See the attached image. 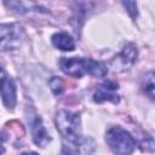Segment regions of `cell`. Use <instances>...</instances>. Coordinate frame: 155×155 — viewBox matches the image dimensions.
<instances>
[{
	"instance_id": "obj_1",
	"label": "cell",
	"mask_w": 155,
	"mask_h": 155,
	"mask_svg": "<svg viewBox=\"0 0 155 155\" xmlns=\"http://www.w3.org/2000/svg\"><path fill=\"white\" fill-rule=\"evenodd\" d=\"M61 70L71 78L81 79L85 75H91L96 78H103L108 73V68L92 58L82 57H62L59 59Z\"/></svg>"
},
{
	"instance_id": "obj_2",
	"label": "cell",
	"mask_w": 155,
	"mask_h": 155,
	"mask_svg": "<svg viewBox=\"0 0 155 155\" xmlns=\"http://www.w3.org/2000/svg\"><path fill=\"white\" fill-rule=\"evenodd\" d=\"M56 127L63 139L76 147L84 136L81 134V120L80 115L70 110L62 109L56 114Z\"/></svg>"
},
{
	"instance_id": "obj_3",
	"label": "cell",
	"mask_w": 155,
	"mask_h": 155,
	"mask_svg": "<svg viewBox=\"0 0 155 155\" xmlns=\"http://www.w3.org/2000/svg\"><path fill=\"white\" fill-rule=\"evenodd\" d=\"M105 142L109 149L115 154H131L136 148L133 136L120 126H113L107 131Z\"/></svg>"
},
{
	"instance_id": "obj_4",
	"label": "cell",
	"mask_w": 155,
	"mask_h": 155,
	"mask_svg": "<svg viewBox=\"0 0 155 155\" xmlns=\"http://www.w3.org/2000/svg\"><path fill=\"white\" fill-rule=\"evenodd\" d=\"M25 31L19 23H2L0 27L1 51H13L22 46Z\"/></svg>"
},
{
	"instance_id": "obj_5",
	"label": "cell",
	"mask_w": 155,
	"mask_h": 155,
	"mask_svg": "<svg viewBox=\"0 0 155 155\" xmlns=\"http://www.w3.org/2000/svg\"><path fill=\"white\" fill-rule=\"evenodd\" d=\"M138 57V50L134 44H127L110 61V68L116 73H122L133 67Z\"/></svg>"
},
{
	"instance_id": "obj_6",
	"label": "cell",
	"mask_w": 155,
	"mask_h": 155,
	"mask_svg": "<svg viewBox=\"0 0 155 155\" xmlns=\"http://www.w3.org/2000/svg\"><path fill=\"white\" fill-rule=\"evenodd\" d=\"M119 85L115 81L107 80L97 86V88L93 92V101L96 103H104V102H111V103H119L120 97L117 94Z\"/></svg>"
},
{
	"instance_id": "obj_7",
	"label": "cell",
	"mask_w": 155,
	"mask_h": 155,
	"mask_svg": "<svg viewBox=\"0 0 155 155\" xmlns=\"http://www.w3.org/2000/svg\"><path fill=\"white\" fill-rule=\"evenodd\" d=\"M28 121H29V126H30L33 142L38 147H41V148L46 147L51 142V137H50L46 127L44 126L41 117L34 113L30 117H28Z\"/></svg>"
},
{
	"instance_id": "obj_8",
	"label": "cell",
	"mask_w": 155,
	"mask_h": 155,
	"mask_svg": "<svg viewBox=\"0 0 155 155\" xmlns=\"http://www.w3.org/2000/svg\"><path fill=\"white\" fill-rule=\"evenodd\" d=\"M1 98L7 109H13L17 103V88L12 78H10L5 69H1Z\"/></svg>"
},
{
	"instance_id": "obj_9",
	"label": "cell",
	"mask_w": 155,
	"mask_h": 155,
	"mask_svg": "<svg viewBox=\"0 0 155 155\" xmlns=\"http://www.w3.org/2000/svg\"><path fill=\"white\" fill-rule=\"evenodd\" d=\"M52 45L61 51H73L75 48V41L73 36L65 31H58L51 38Z\"/></svg>"
},
{
	"instance_id": "obj_10",
	"label": "cell",
	"mask_w": 155,
	"mask_h": 155,
	"mask_svg": "<svg viewBox=\"0 0 155 155\" xmlns=\"http://www.w3.org/2000/svg\"><path fill=\"white\" fill-rule=\"evenodd\" d=\"M140 88L149 99L155 102V71H148L142 76Z\"/></svg>"
},
{
	"instance_id": "obj_11",
	"label": "cell",
	"mask_w": 155,
	"mask_h": 155,
	"mask_svg": "<svg viewBox=\"0 0 155 155\" xmlns=\"http://www.w3.org/2000/svg\"><path fill=\"white\" fill-rule=\"evenodd\" d=\"M48 85L51 87V91L56 94V96H59L63 93L64 91V81L59 78V76H52L48 81Z\"/></svg>"
},
{
	"instance_id": "obj_12",
	"label": "cell",
	"mask_w": 155,
	"mask_h": 155,
	"mask_svg": "<svg viewBox=\"0 0 155 155\" xmlns=\"http://www.w3.org/2000/svg\"><path fill=\"white\" fill-rule=\"evenodd\" d=\"M122 4L125 6V8L127 10L128 15L132 17V18H136L137 17V4L134 0H122Z\"/></svg>"
}]
</instances>
